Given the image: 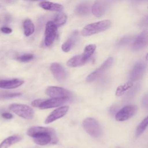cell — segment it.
Segmentation results:
<instances>
[{
    "label": "cell",
    "mask_w": 148,
    "mask_h": 148,
    "mask_svg": "<svg viewBox=\"0 0 148 148\" xmlns=\"http://www.w3.org/2000/svg\"><path fill=\"white\" fill-rule=\"evenodd\" d=\"M27 134L33 138L35 143L46 145L49 143H56L58 139L54 129L43 127H32L27 132Z\"/></svg>",
    "instance_id": "1"
},
{
    "label": "cell",
    "mask_w": 148,
    "mask_h": 148,
    "mask_svg": "<svg viewBox=\"0 0 148 148\" xmlns=\"http://www.w3.org/2000/svg\"><path fill=\"white\" fill-rule=\"evenodd\" d=\"M110 25L111 21L109 20H105L91 23L85 26L82 30L81 34L84 36L92 35L107 29Z\"/></svg>",
    "instance_id": "2"
},
{
    "label": "cell",
    "mask_w": 148,
    "mask_h": 148,
    "mask_svg": "<svg viewBox=\"0 0 148 148\" xmlns=\"http://www.w3.org/2000/svg\"><path fill=\"white\" fill-rule=\"evenodd\" d=\"M9 108L12 112L23 119L30 120L34 117V110L28 105L20 103H12Z\"/></svg>",
    "instance_id": "3"
},
{
    "label": "cell",
    "mask_w": 148,
    "mask_h": 148,
    "mask_svg": "<svg viewBox=\"0 0 148 148\" xmlns=\"http://www.w3.org/2000/svg\"><path fill=\"white\" fill-rule=\"evenodd\" d=\"M83 127L85 131L91 136L97 138L101 134V130L98 122L93 118H86L83 121Z\"/></svg>",
    "instance_id": "4"
},
{
    "label": "cell",
    "mask_w": 148,
    "mask_h": 148,
    "mask_svg": "<svg viewBox=\"0 0 148 148\" xmlns=\"http://www.w3.org/2000/svg\"><path fill=\"white\" fill-rule=\"evenodd\" d=\"M57 32V27L53 21H48L46 25L44 42L46 46H50L54 41Z\"/></svg>",
    "instance_id": "5"
},
{
    "label": "cell",
    "mask_w": 148,
    "mask_h": 148,
    "mask_svg": "<svg viewBox=\"0 0 148 148\" xmlns=\"http://www.w3.org/2000/svg\"><path fill=\"white\" fill-rule=\"evenodd\" d=\"M113 62V59L112 57L108 58L98 68L95 69L94 71L91 72L87 77L86 80L88 82L95 80L98 79L101 75H102L112 65Z\"/></svg>",
    "instance_id": "6"
},
{
    "label": "cell",
    "mask_w": 148,
    "mask_h": 148,
    "mask_svg": "<svg viewBox=\"0 0 148 148\" xmlns=\"http://www.w3.org/2000/svg\"><path fill=\"white\" fill-rule=\"evenodd\" d=\"M137 111V106L135 105H127L117 112L115 115L117 121H125L132 117Z\"/></svg>",
    "instance_id": "7"
},
{
    "label": "cell",
    "mask_w": 148,
    "mask_h": 148,
    "mask_svg": "<svg viewBox=\"0 0 148 148\" xmlns=\"http://www.w3.org/2000/svg\"><path fill=\"white\" fill-rule=\"evenodd\" d=\"M69 100V97H63L58 98H53L47 100H44L40 104L39 108L42 109L53 108L62 105L66 103Z\"/></svg>",
    "instance_id": "8"
},
{
    "label": "cell",
    "mask_w": 148,
    "mask_h": 148,
    "mask_svg": "<svg viewBox=\"0 0 148 148\" xmlns=\"http://www.w3.org/2000/svg\"><path fill=\"white\" fill-rule=\"evenodd\" d=\"M46 93L52 98L69 97L71 95V92L68 90L62 87L55 86L47 87L46 90Z\"/></svg>",
    "instance_id": "9"
},
{
    "label": "cell",
    "mask_w": 148,
    "mask_h": 148,
    "mask_svg": "<svg viewBox=\"0 0 148 148\" xmlns=\"http://www.w3.org/2000/svg\"><path fill=\"white\" fill-rule=\"evenodd\" d=\"M69 106H64L58 108L53 110L46 119L45 123L46 124H49L62 117H63L68 111Z\"/></svg>",
    "instance_id": "10"
},
{
    "label": "cell",
    "mask_w": 148,
    "mask_h": 148,
    "mask_svg": "<svg viewBox=\"0 0 148 148\" xmlns=\"http://www.w3.org/2000/svg\"><path fill=\"white\" fill-rule=\"evenodd\" d=\"M145 69L146 65L145 63L139 62L136 64L130 74V80L131 81H135L138 80L143 75Z\"/></svg>",
    "instance_id": "11"
},
{
    "label": "cell",
    "mask_w": 148,
    "mask_h": 148,
    "mask_svg": "<svg viewBox=\"0 0 148 148\" xmlns=\"http://www.w3.org/2000/svg\"><path fill=\"white\" fill-rule=\"evenodd\" d=\"M51 71L54 77L58 81H63L66 77V72L64 68L58 63L54 62L50 66Z\"/></svg>",
    "instance_id": "12"
},
{
    "label": "cell",
    "mask_w": 148,
    "mask_h": 148,
    "mask_svg": "<svg viewBox=\"0 0 148 148\" xmlns=\"http://www.w3.org/2000/svg\"><path fill=\"white\" fill-rule=\"evenodd\" d=\"M147 34L146 31H143L141 32L137 37L135 38L133 44L132 45V48L134 50H138L143 48L147 44Z\"/></svg>",
    "instance_id": "13"
},
{
    "label": "cell",
    "mask_w": 148,
    "mask_h": 148,
    "mask_svg": "<svg viewBox=\"0 0 148 148\" xmlns=\"http://www.w3.org/2000/svg\"><path fill=\"white\" fill-rule=\"evenodd\" d=\"M24 83V81L18 79L10 80H0V88L13 89L17 88Z\"/></svg>",
    "instance_id": "14"
},
{
    "label": "cell",
    "mask_w": 148,
    "mask_h": 148,
    "mask_svg": "<svg viewBox=\"0 0 148 148\" xmlns=\"http://www.w3.org/2000/svg\"><path fill=\"white\" fill-rule=\"evenodd\" d=\"M79 36L77 31H74L69 35L67 40L62 45V50L64 52H68L76 43Z\"/></svg>",
    "instance_id": "15"
},
{
    "label": "cell",
    "mask_w": 148,
    "mask_h": 148,
    "mask_svg": "<svg viewBox=\"0 0 148 148\" xmlns=\"http://www.w3.org/2000/svg\"><path fill=\"white\" fill-rule=\"evenodd\" d=\"M39 6L47 10H51V11H56V12H60L63 9V6L62 5L57 3H54L51 2H49V1H43L42 2L39 3Z\"/></svg>",
    "instance_id": "16"
},
{
    "label": "cell",
    "mask_w": 148,
    "mask_h": 148,
    "mask_svg": "<svg viewBox=\"0 0 148 148\" xmlns=\"http://www.w3.org/2000/svg\"><path fill=\"white\" fill-rule=\"evenodd\" d=\"M21 139V138L18 135L10 136L0 143V148H9L12 145L18 142Z\"/></svg>",
    "instance_id": "17"
},
{
    "label": "cell",
    "mask_w": 148,
    "mask_h": 148,
    "mask_svg": "<svg viewBox=\"0 0 148 148\" xmlns=\"http://www.w3.org/2000/svg\"><path fill=\"white\" fill-rule=\"evenodd\" d=\"M104 5L101 2H95L91 8V11L92 14L96 17L102 16L105 12Z\"/></svg>",
    "instance_id": "18"
},
{
    "label": "cell",
    "mask_w": 148,
    "mask_h": 148,
    "mask_svg": "<svg viewBox=\"0 0 148 148\" xmlns=\"http://www.w3.org/2000/svg\"><path fill=\"white\" fill-rule=\"evenodd\" d=\"M96 49V46L94 44H90L87 45L84 50V52L82 55L83 60L86 63L88 59L92 56Z\"/></svg>",
    "instance_id": "19"
},
{
    "label": "cell",
    "mask_w": 148,
    "mask_h": 148,
    "mask_svg": "<svg viewBox=\"0 0 148 148\" xmlns=\"http://www.w3.org/2000/svg\"><path fill=\"white\" fill-rule=\"evenodd\" d=\"M24 33L26 36L31 35L35 31V26L32 21L29 19H25L23 23Z\"/></svg>",
    "instance_id": "20"
},
{
    "label": "cell",
    "mask_w": 148,
    "mask_h": 148,
    "mask_svg": "<svg viewBox=\"0 0 148 148\" xmlns=\"http://www.w3.org/2000/svg\"><path fill=\"white\" fill-rule=\"evenodd\" d=\"M84 64H85V62L83 60L82 55L75 56L69 59L66 62L67 65L70 67H76L82 65Z\"/></svg>",
    "instance_id": "21"
},
{
    "label": "cell",
    "mask_w": 148,
    "mask_h": 148,
    "mask_svg": "<svg viewBox=\"0 0 148 148\" xmlns=\"http://www.w3.org/2000/svg\"><path fill=\"white\" fill-rule=\"evenodd\" d=\"M133 86V83L132 82H127L123 85L119 86L117 88V90L116 91V95L117 96H121L123 95L125 91H127L128 89L131 88Z\"/></svg>",
    "instance_id": "22"
},
{
    "label": "cell",
    "mask_w": 148,
    "mask_h": 148,
    "mask_svg": "<svg viewBox=\"0 0 148 148\" xmlns=\"http://www.w3.org/2000/svg\"><path fill=\"white\" fill-rule=\"evenodd\" d=\"M67 20V16L64 13H58L57 14L54 19V23L57 27L61 26L64 24Z\"/></svg>",
    "instance_id": "23"
},
{
    "label": "cell",
    "mask_w": 148,
    "mask_h": 148,
    "mask_svg": "<svg viewBox=\"0 0 148 148\" xmlns=\"http://www.w3.org/2000/svg\"><path fill=\"white\" fill-rule=\"evenodd\" d=\"M76 13L79 15H84L89 12V6L87 3H81L76 8Z\"/></svg>",
    "instance_id": "24"
},
{
    "label": "cell",
    "mask_w": 148,
    "mask_h": 148,
    "mask_svg": "<svg viewBox=\"0 0 148 148\" xmlns=\"http://www.w3.org/2000/svg\"><path fill=\"white\" fill-rule=\"evenodd\" d=\"M147 123H148V120H147V117H146L142 121V122L139 124V125L136 128V135L137 136L140 135L146 130L147 126Z\"/></svg>",
    "instance_id": "25"
},
{
    "label": "cell",
    "mask_w": 148,
    "mask_h": 148,
    "mask_svg": "<svg viewBox=\"0 0 148 148\" xmlns=\"http://www.w3.org/2000/svg\"><path fill=\"white\" fill-rule=\"evenodd\" d=\"M34 58V55L32 54H25L17 57V60L21 62H27L30 61Z\"/></svg>",
    "instance_id": "26"
},
{
    "label": "cell",
    "mask_w": 148,
    "mask_h": 148,
    "mask_svg": "<svg viewBox=\"0 0 148 148\" xmlns=\"http://www.w3.org/2000/svg\"><path fill=\"white\" fill-rule=\"evenodd\" d=\"M21 95L20 92H1L0 93V99H8L19 97Z\"/></svg>",
    "instance_id": "27"
},
{
    "label": "cell",
    "mask_w": 148,
    "mask_h": 148,
    "mask_svg": "<svg viewBox=\"0 0 148 148\" xmlns=\"http://www.w3.org/2000/svg\"><path fill=\"white\" fill-rule=\"evenodd\" d=\"M0 31L1 32L5 34H9L12 32V29L10 27H6V26H3L1 27Z\"/></svg>",
    "instance_id": "28"
},
{
    "label": "cell",
    "mask_w": 148,
    "mask_h": 148,
    "mask_svg": "<svg viewBox=\"0 0 148 148\" xmlns=\"http://www.w3.org/2000/svg\"><path fill=\"white\" fill-rule=\"evenodd\" d=\"M43 101V99H35L34 101H33L31 103L32 106H33L34 107H36V108H39L40 104L42 103V102Z\"/></svg>",
    "instance_id": "29"
},
{
    "label": "cell",
    "mask_w": 148,
    "mask_h": 148,
    "mask_svg": "<svg viewBox=\"0 0 148 148\" xmlns=\"http://www.w3.org/2000/svg\"><path fill=\"white\" fill-rule=\"evenodd\" d=\"M1 116L5 119H11L13 118V116L12 114L10 113H8V112H4V113H2L1 114Z\"/></svg>",
    "instance_id": "30"
},
{
    "label": "cell",
    "mask_w": 148,
    "mask_h": 148,
    "mask_svg": "<svg viewBox=\"0 0 148 148\" xmlns=\"http://www.w3.org/2000/svg\"><path fill=\"white\" fill-rule=\"evenodd\" d=\"M130 40V39L128 37H127V38H123V39L120 41V42L119 43V45H124L126 44L127 43H128Z\"/></svg>",
    "instance_id": "31"
},
{
    "label": "cell",
    "mask_w": 148,
    "mask_h": 148,
    "mask_svg": "<svg viewBox=\"0 0 148 148\" xmlns=\"http://www.w3.org/2000/svg\"><path fill=\"white\" fill-rule=\"evenodd\" d=\"M1 3H0V7H1Z\"/></svg>",
    "instance_id": "32"
},
{
    "label": "cell",
    "mask_w": 148,
    "mask_h": 148,
    "mask_svg": "<svg viewBox=\"0 0 148 148\" xmlns=\"http://www.w3.org/2000/svg\"><path fill=\"white\" fill-rule=\"evenodd\" d=\"M138 1H140V0H138Z\"/></svg>",
    "instance_id": "33"
}]
</instances>
